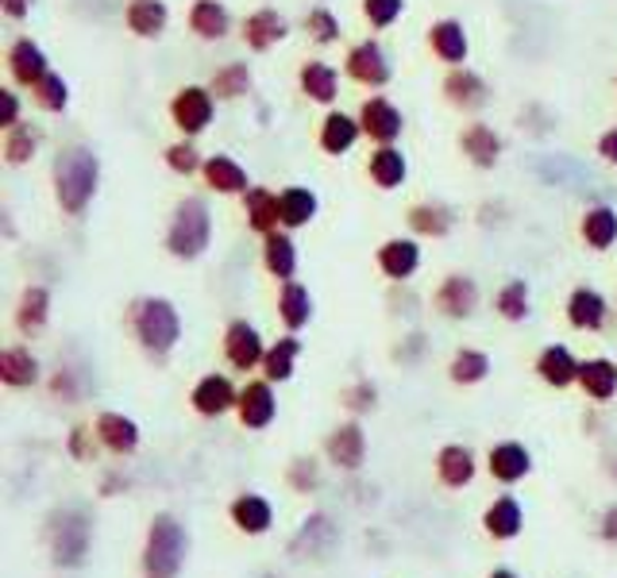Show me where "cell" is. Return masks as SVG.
<instances>
[{
	"label": "cell",
	"instance_id": "681fc988",
	"mask_svg": "<svg viewBox=\"0 0 617 578\" xmlns=\"http://www.w3.org/2000/svg\"><path fill=\"white\" fill-rule=\"evenodd\" d=\"M285 486L293 493H317L321 490V463L313 455H293L285 463Z\"/></svg>",
	"mask_w": 617,
	"mask_h": 578
},
{
	"label": "cell",
	"instance_id": "f35d334b",
	"mask_svg": "<svg viewBox=\"0 0 617 578\" xmlns=\"http://www.w3.org/2000/svg\"><path fill=\"white\" fill-rule=\"evenodd\" d=\"M367 174H371V181L379 189H397L405 186V178H410V158H405L402 147H394V143H386V147H374L371 158H367Z\"/></svg>",
	"mask_w": 617,
	"mask_h": 578
},
{
	"label": "cell",
	"instance_id": "680465c9",
	"mask_svg": "<svg viewBox=\"0 0 617 578\" xmlns=\"http://www.w3.org/2000/svg\"><path fill=\"white\" fill-rule=\"evenodd\" d=\"M598 158L606 166H617V124L598 135Z\"/></svg>",
	"mask_w": 617,
	"mask_h": 578
},
{
	"label": "cell",
	"instance_id": "4dcf8cb0",
	"mask_svg": "<svg viewBox=\"0 0 617 578\" xmlns=\"http://www.w3.org/2000/svg\"><path fill=\"white\" fill-rule=\"evenodd\" d=\"M201 178H205V186L221 197H244L247 189H251L247 170L232 155H209L205 166H201Z\"/></svg>",
	"mask_w": 617,
	"mask_h": 578
},
{
	"label": "cell",
	"instance_id": "52a82bcc",
	"mask_svg": "<svg viewBox=\"0 0 617 578\" xmlns=\"http://www.w3.org/2000/svg\"><path fill=\"white\" fill-rule=\"evenodd\" d=\"M213 116H216V97L209 86H182L175 93V101H170V120H175V127L186 140L205 135Z\"/></svg>",
	"mask_w": 617,
	"mask_h": 578
},
{
	"label": "cell",
	"instance_id": "277c9868",
	"mask_svg": "<svg viewBox=\"0 0 617 578\" xmlns=\"http://www.w3.org/2000/svg\"><path fill=\"white\" fill-rule=\"evenodd\" d=\"M47 552L58 570L86 567L93 552V516L86 505H58L47 516Z\"/></svg>",
	"mask_w": 617,
	"mask_h": 578
},
{
	"label": "cell",
	"instance_id": "6f0895ef",
	"mask_svg": "<svg viewBox=\"0 0 617 578\" xmlns=\"http://www.w3.org/2000/svg\"><path fill=\"white\" fill-rule=\"evenodd\" d=\"M598 540L617 544V501H609V505L598 513Z\"/></svg>",
	"mask_w": 617,
	"mask_h": 578
},
{
	"label": "cell",
	"instance_id": "b9f144b4",
	"mask_svg": "<svg viewBox=\"0 0 617 578\" xmlns=\"http://www.w3.org/2000/svg\"><path fill=\"white\" fill-rule=\"evenodd\" d=\"M579 235L591 251H609L617 243V209L614 204H591L579 220Z\"/></svg>",
	"mask_w": 617,
	"mask_h": 578
},
{
	"label": "cell",
	"instance_id": "f1b7e54d",
	"mask_svg": "<svg viewBox=\"0 0 617 578\" xmlns=\"http://www.w3.org/2000/svg\"><path fill=\"white\" fill-rule=\"evenodd\" d=\"M298 89L313 104H336V97H340V74L325 58H308L298 70Z\"/></svg>",
	"mask_w": 617,
	"mask_h": 578
},
{
	"label": "cell",
	"instance_id": "30bf717a",
	"mask_svg": "<svg viewBox=\"0 0 617 578\" xmlns=\"http://www.w3.org/2000/svg\"><path fill=\"white\" fill-rule=\"evenodd\" d=\"M236 416L247 432H262L278 421V398H274V382L270 378H247L239 386V401H236Z\"/></svg>",
	"mask_w": 617,
	"mask_h": 578
},
{
	"label": "cell",
	"instance_id": "ba28073f",
	"mask_svg": "<svg viewBox=\"0 0 617 578\" xmlns=\"http://www.w3.org/2000/svg\"><path fill=\"white\" fill-rule=\"evenodd\" d=\"M344 70H348V78L356 86L367 89H386L394 81V63H390L386 47L379 40H359L348 51V58H344Z\"/></svg>",
	"mask_w": 617,
	"mask_h": 578
},
{
	"label": "cell",
	"instance_id": "60d3db41",
	"mask_svg": "<svg viewBox=\"0 0 617 578\" xmlns=\"http://www.w3.org/2000/svg\"><path fill=\"white\" fill-rule=\"evenodd\" d=\"M190 32L201 43H221L232 32V12L224 9L221 0H193L190 9Z\"/></svg>",
	"mask_w": 617,
	"mask_h": 578
},
{
	"label": "cell",
	"instance_id": "db71d44e",
	"mask_svg": "<svg viewBox=\"0 0 617 578\" xmlns=\"http://www.w3.org/2000/svg\"><path fill=\"white\" fill-rule=\"evenodd\" d=\"M405 16V0H363V20L371 27H394Z\"/></svg>",
	"mask_w": 617,
	"mask_h": 578
},
{
	"label": "cell",
	"instance_id": "836d02e7",
	"mask_svg": "<svg viewBox=\"0 0 617 578\" xmlns=\"http://www.w3.org/2000/svg\"><path fill=\"white\" fill-rule=\"evenodd\" d=\"M124 24H127V32L139 35V40H159L170 27L167 0H127Z\"/></svg>",
	"mask_w": 617,
	"mask_h": 578
},
{
	"label": "cell",
	"instance_id": "5bb4252c",
	"mask_svg": "<svg viewBox=\"0 0 617 578\" xmlns=\"http://www.w3.org/2000/svg\"><path fill=\"white\" fill-rule=\"evenodd\" d=\"M359 124H363V135L367 140H374L379 147H386V143H397L405 132V116L402 109H397L390 97H367L363 104H359Z\"/></svg>",
	"mask_w": 617,
	"mask_h": 578
},
{
	"label": "cell",
	"instance_id": "9a60e30c",
	"mask_svg": "<svg viewBox=\"0 0 617 578\" xmlns=\"http://www.w3.org/2000/svg\"><path fill=\"white\" fill-rule=\"evenodd\" d=\"M239 401V390L236 382H232L228 375H221V370H213V375L198 378V386L190 390V405L198 416H209V421H216V416L232 413Z\"/></svg>",
	"mask_w": 617,
	"mask_h": 578
},
{
	"label": "cell",
	"instance_id": "d6986e66",
	"mask_svg": "<svg viewBox=\"0 0 617 578\" xmlns=\"http://www.w3.org/2000/svg\"><path fill=\"white\" fill-rule=\"evenodd\" d=\"M228 521L236 524V532H244V536H267V532L274 529V501L255 490H244L232 498Z\"/></svg>",
	"mask_w": 617,
	"mask_h": 578
},
{
	"label": "cell",
	"instance_id": "c3c4849f",
	"mask_svg": "<svg viewBox=\"0 0 617 578\" xmlns=\"http://www.w3.org/2000/svg\"><path fill=\"white\" fill-rule=\"evenodd\" d=\"M301 27H305L308 40L321 43V47H333V43H340V16H336L333 9H325V4L308 9L305 20H301Z\"/></svg>",
	"mask_w": 617,
	"mask_h": 578
},
{
	"label": "cell",
	"instance_id": "f5cc1de1",
	"mask_svg": "<svg viewBox=\"0 0 617 578\" xmlns=\"http://www.w3.org/2000/svg\"><path fill=\"white\" fill-rule=\"evenodd\" d=\"M340 401L351 416H367V413L379 409V386H374L371 378H356V382L340 393Z\"/></svg>",
	"mask_w": 617,
	"mask_h": 578
},
{
	"label": "cell",
	"instance_id": "bcb514c9",
	"mask_svg": "<svg viewBox=\"0 0 617 578\" xmlns=\"http://www.w3.org/2000/svg\"><path fill=\"white\" fill-rule=\"evenodd\" d=\"M255 86V74L247 63H224L221 70L209 78V89H213L216 101H239V97H247Z\"/></svg>",
	"mask_w": 617,
	"mask_h": 578
},
{
	"label": "cell",
	"instance_id": "cb8c5ba5",
	"mask_svg": "<svg viewBox=\"0 0 617 578\" xmlns=\"http://www.w3.org/2000/svg\"><path fill=\"white\" fill-rule=\"evenodd\" d=\"M579 367H583V359H575V352L568 344H548L537 355V367L532 370L552 390H571V386H579Z\"/></svg>",
	"mask_w": 617,
	"mask_h": 578
},
{
	"label": "cell",
	"instance_id": "8d00e7d4",
	"mask_svg": "<svg viewBox=\"0 0 617 578\" xmlns=\"http://www.w3.org/2000/svg\"><path fill=\"white\" fill-rule=\"evenodd\" d=\"M579 390L591 401H598V405H606L617 393V363L609 359V355H591V359H583V367H579Z\"/></svg>",
	"mask_w": 617,
	"mask_h": 578
},
{
	"label": "cell",
	"instance_id": "603a6c76",
	"mask_svg": "<svg viewBox=\"0 0 617 578\" xmlns=\"http://www.w3.org/2000/svg\"><path fill=\"white\" fill-rule=\"evenodd\" d=\"M459 151H463V155H468V163L479 166V170H494V166L502 163V151H506V143H502V135L494 132L491 124L475 120V124H468L463 132H459Z\"/></svg>",
	"mask_w": 617,
	"mask_h": 578
},
{
	"label": "cell",
	"instance_id": "816d5d0a",
	"mask_svg": "<svg viewBox=\"0 0 617 578\" xmlns=\"http://www.w3.org/2000/svg\"><path fill=\"white\" fill-rule=\"evenodd\" d=\"M167 166L170 170L178 174V178H190V174H201V166H205V158H201V151H198V143L193 140H178V143H170L167 147Z\"/></svg>",
	"mask_w": 617,
	"mask_h": 578
},
{
	"label": "cell",
	"instance_id": "be15d7a7",
	"mask_svg": "<svg viewBox=\"0 0 617 578\" xmlns=\"http://www.w3.org/2000/svg\"><path fill=\"white\" fill-rule=\"evenodd\" d=\"M609 478H614V482H617V455H614V459H609Z\"/></svg>",
	"mask_w": 617,
	"mask_h": 578
},
{
	"label": "cell",
	"instance_id": "3957f363",
	"mask_svg": "<svg viewBox=\"0 0 617 578\" xmlns=\"http://www.w3.org/2000/svg\"><path fill=\"white\" fill-rule=\"evenodd\" d=\"M127 329H132L135 344L143 347L147 359H167L178 344H182V313L170 298L147 293L127 305Z\"/></svg>",
	"mask_w": 617,
	"mask_h": 578
},
{
	"label": "cell",
	"instance_id": "7dc6e473",
	"mask_svg": "<svg viewBox=\"0 0 617 578\" xmlns=\"http://www.w3.org/2000/svg\"><path fill=\"white\" fill-rule=\"evenodd\" d=\"M43 132L35 124H16L4 132V163L9 166H27L35 155H40Z\"/></svg>",
	"mask_w": 617,
	"mask_h": 578
},
{
	"label": "cell",
	"instance_id": "9f6ffc18",
	"mask_svg": "<svg viewBox=\"0 0 617 578\" xmlns=\"http://www.w3.org/2000/svg\"><path fill=\"white\" fill-rule=\"evenodd\" d=\"M0 101H4V116H0V127H4V132L16 127V124H24V120H20V93L16 89H0Z\"/></svg>",
	"mask_w": 617,
	"mask_h": 578
},
{
	"label": "cell",
	"instance_id": "ab89813d",
	"mask_svg": "<svg viewBox=\"0 0 617 578\" xmlns=\"http://www.w3.org/2000/svg\"><path fill=\"white\" fill-rule=\"evenodd\" d=\"M405 220H410L413 235H420V240H444L456 227V209L444 201H417L405 212Z\"/></svg>",
	"mask_w": 617,
	"mask_h": 578
},
{
	"label": "cell",
	"instance_id": "e575fe53",
	"mask_svg": "<svg viewBox=\"0 0 617 578\" xmlns=\"http://www.w3.org/2000/svg\"><path fill=\"white\" fill-rule=\"evenodd\" d=\"M313 293H308V286H301L298 278L293 281H282V289H278V321L285 324V332H301L313 324Z\"/></svg>",
	"mask_w": 617,
	"mask_h": 578
},
{
	"label": "cell",
	"instance_id": "d6a6232c",
	"mask_svg": "<svg viewBox=\"0 0 617 578\" xmlns=\"http://www.w3.org/2000/svg\"><path fill=\"white\" fill-rule=\"evenodd\" d=\"M262 266L274 281H293L298 278V243L285 227L262 235Z\"/></svg>",
	"mask_w": 617,
	"mask_h": 578
},
{
	"label": "cell",
	"instance_id": "74e56055",
	"mask_svg": "<svg viewBox=\"0 0 617 578\" xmlns=\"http://www.w3.org/2000/svg\"><path fill=\"white\" fill-rule=\"evenodd\" d=\"M51 289L40 286V281H32V286H24V293H20L16 301V329L24 332V336H40L43 329L51 324Z\"/></svg>",
	"mask_w": 617,
	"mask_h": 578
},
{
	"label": "cell",
	"instance_id": "e7e4bbea",
	"mask_svg": "<svg viewBox=\"0 0 617 578\" xmlns=\"http://www.w3.org/2000/svg\"><path fill=\"white\" fill-rule=\"evenodd\" d=\"M259 578H278V575H259Z\"/></svg>",
	"mask_w": 617,
	"mask_h": 578
},
{
	"label": "cell",
	"instance_id": "9c48e42d",
	"mask_svg": "<svg viewBox=\"0 0 617 578\" xmlns=\"http://www.w3.org/2000/svg\"><path fill=\"white\" fill-rule=\"evenodd\" d=\"M325 459L333 463L340 475H359L367 463V432L359 424V416L340 421L333 432L325 436Z\"/></svg>",
	"mask_w": 617,
	"mask_h": 578
},
{
	"label": "cell",
	"instance_id": "7c38bea8",
	"mask_svg": "<svg viewBox=\"0 0 617 578\" xmlns=\"http://www.w3.org/2000/svg\"><path fill=\"white\" fill-rule=\"evenodd\" d=\"M262 355H267V340H262V332L255 329L251 321H244V316L228 321V329H224V359H228V367L247 375V370L262 367Z\"/></svg>",
	"mask_w": 617,
	"mask_h": 578
},
{
	"label": "cell",
	"instance_id": "1f68e13d",
	"mask_svg": "<svg viewBox=\"0 0 617 578\" xmlns=\"http://www.w3.org/2000/svg\"><path fill=\"white\" fill-rule=\"evenodd\" d=\"M244 216H247V227L259 235H270L282 227V204H278V193L267 186H251L244 197Z\"/></svg>",
	"mask_w": 617,
	"mask_h": 578
},
{
	"label": "cell",
	"instance_id": "4fadbf2b",
	"mask_svg": "<svg viewBox=\"0 0 617 578\" xmlns=\"http://www.w3.org/2000/svg\"><path fill=\"white\" fill-rule=\"evenodd\" d=\"M440 89H444V101L459 112H479L491 101V86H486L483 74L471 70V66H448Z\"/></svg>",
	"mask_w": 617,
	"mask_h": 578
},
{
	"label": "cell",
	"instance_id": "7402d4cb",
	"mask_svg": "<svg viewBox=\"0 0 617 578\" xmlns=\"http://www.w3.org/2000/svg\"><path fill=\"white\" fill-rule=\"evenodd\" d=\"M239 35H244L247 51H255V55H267V51H274L278 43H285V35H290V24H285L282 12L259 9V12H251V16H244V24H239Z\"/></svg>",
	"mask_w": 617,
	"mask_h": 578
},
{
	"label": "cell",
	"instance_id": "7a4b0ae2",
	"mask_svg": "<svg viewBox=\"0 0 617 578\" xmlns=\"http://www.w3.org/2000/svg\"><path fill=\"white\" fill-rule=\"evenodd\" d=\"M190 529L182 516L175 513H155L147 521V536H143L139 552V575L143 578H178L190 563Z\"/></svg>",
	"mask_w": 617,
	"mask_h": 578
},
{
	"label": "cell",
	"instance_id": "f546056e",
	"mask_svg": "<svg viewBox=\"0 0 617 578\" xmlns=\"http://www.w3.org/2000/svg\"><path fill=\"white\" fill-rule=\"evenodd\" d=\"M359 135H363L359 116H348V112H340V109H328V116L321 120L317 143H321V151H325V155L340 158V155H348V151L356 147Z\"/></svg>",
	"mask_w": 617,
	"mask_h": 578
},
{
	"label": "cell",
	"instance_id": "f907efd6",
	"mask_svg": "<svg viewBox=\"0 0 617 578\" xmlns=\"http://www.w3.org/2000/svg\"><path fill=\"white\" fill-rule=\"evenodd\" d=\"M32 97H35V104H40L43 112H66V109H70V81H66L63 74L51 70L47 78L32 89Z\"/></svg>",
	"mask_w": 617,
	"mask_h": 578
},
{
	"label": "cell",
	"instance_id": "11a10c76",
	"mask_svg": "<svg viewBox=\"0 0 617 578\" xmlns=\"http://www.w3.org/2000/svg\"><path fill=\"white\" fill-rule=\"evenodd\" d=\"M93 444H101V440H97V432L86 429V424H74L70 436H66V455H70L74 463H89V459H93V452H97Z\"/></svg>",
	"mask_w": 617,
	"mask_h": 578
},
{
	"label": "cell",
	"instance_id": "d4e9b609",
	"mask_svg": "<svg viewBox=\"0 0 617 578\" xmlns=\"http://www.w3.org/2000/svg\"><path fill=\"white\" fill-rule=\"evenodd\" d=\"M428 47H433V55L440 58V63L468 66L471 40H468V27H463V20H456V16L436 20V24L428 27Z\"/></svg>",
	"mask_w": 617,
	"mask_h": 578
},
{
	"label": "cell",
	"instance_id": "d590c367",
	"mask_svg": "<svg viewBox=\"0 0 617 578\" xmlns=\"http://www.w3.org/2000/svg\"><path fill=\"white\" fill-rule=\"evenodd\" d=\"M301 352H305V344L298 340V332H285L282 340H274V344L267 347V355H262V378H270L274 386L290 382L293 375H298V359Z\"/></svg>",
	"mask_w": 617,
	"mask_h": 578
},
{
	"label": "cell",
	"instance_id": "4316f807",
	"mask_svg": "<svg viewBox=\"0 0 617 578\" xmlns=\"http://www.w3.org/2000/svg\"><path fill=\"white\" fill-rule=\"evenodd\" d=\"M483 532L498 544H509L525 532V505L514 498V493H502L491 505L483 509Z\"/></svg>",
	"mask_w": 617,
	"mask_h": 578
},
{
	"label": "cell",
	"instance_id": "ffe728a7",
	"mask_svg": "<svg viewBox=\"0 0 617 578\" xmlns=\"http://www.w3.org/2000/svg\"><path fill=\"white\" fill-rule=\"evenodd\" d=\"M433 467L444 490H468L479 475V459L468 444H444L440 452H436Z\"/></svg>",
	"mask_w": 617,
	"mask_h": 578
},
{
	"label": "cell",
	"instance_id": "e0dca14e",
	"mask_svg": "<svg viewBox=\"0 0 617 578\" xmlns=\"http://www.w3.org/2000/svg\"><path fill=\"white\" fill-rule=\"evenodd\" d=\"M486 470H491L494 482L517 486L532 475V452L521 440H498V444L486 452Z\"/></svg>",
	"mask_w": 617,
	"mask_h": 578
},
{
	"label": "cell",
	"instance_id": "5b68a950",
	"mask_svg": "<svg viewBox=\"0 0 617 578\" xmlns=\"http://www.w3.org/2000/svg\"><path fill=\"white\" fill-rule=\"evenodd\" d=\"M213 247V209L205 197H182L170 212L167 255L178 263H198Z\"/></svg>",
	"mask_w": 617,
	"mask_h": 578
},
{
	"label": "cell",
	"instance_id": "6da1fadb",
	"mask_svg": "<svg viewBox=\"0 0 617 578\" xmlns=\"http://www.w3.org/2000/svg\"><path fill=\"white\" fill-rule=\"evenodd\" d=\"M51 189H55V204L66 216H86L93 204L97 189H101V158L93 147L70 143L51 163Z\"/></svg>",
	"mask_w": 617,
	"mask_h": 578
},
{
	"label": "cell",
	"instance_id": "91938a15",
	"mask_svg": "<svg viewBox=\"0 0 617 578\" xmlns=\"http://www.w3.org/2000/svg\"><path fill=\"white\" fill-rule=\"evenodd\" d=\"M35 9V0H0V12L9 20H27Z\"/></svg>",
	"mask_w": 617,
	"mask_h": 578
},
{
	"label": "cell",
	"instance_id": "8fae6325",
	"mask_svg": "<svg viewBox=\"0 0 617 578\" xmlns=\"http://www.w3.org/2000/svg\"><path fill=\"white\" fill-rule=\"evenodd\" d=\"M479 298H483V293H479V281L471 278V274H448V278L436 286L433 305L444 321H471L479 309Z\"/></svg>",
	"mask_w": 617,
	"mask_h": 578
},
{
	"label": "cell",
	"instance_id": "83f0119b",
	"mask_svg": "<svg viewBox=\"0 0 617 578\" xmlns=\"http://www.w3.org/2000/svg\"><path fill=\"white\" fill-rule=\"evenodd\" d=\"M0 382L9 390H32L43 382V363L32 347H4L0 352Z\"/></svg>",
	"mask_w": 617,
	"mask_h": 578
},
{
	"label": "cell",
	"instance_id": "44dd1931",
	"mask_svg": "<svg viewBox=\"0 0 617 578\" xmlns=\"http://www.w3.org/2000/svg\"><path fill=\"white\" fill-rule=\"evenodd\" d=\"M9 74H12V81H16V86L35 89L51 74L47 51H43L32 35H20V40L9 47Z\"/></svg>",
	"mask_w": 617,
	"mask_h": 578
},
{
	"label": "cell",
	"instance_id": "6125c7cd",
	"mask_svg": "<svg viewBox=\"0 0 617 578\" xmlns=\"http://www.w3.org/2000/svg\"><path fill=\"white\" fill-rule=\"evenodd\" d=\"M486 578H521V575H517L514 567H494V570H491V575H486Z\"/></svg>",
	"mask_w": 617,
	"mask_h": 578
},
{
	"label": "cell",
	"instance_id": "ac0fdd59",
	"mask_svg": "<svg viewBox=\"0 0 617 578\" xmlns=\"http://www.w3.org/2000/svg\"><path fill=\"white\" fill-rule=\"evenodd\" d=\"M563 313H568V324L575 332H602L609 321V301L602 289L594 286H575L568 293V305H563Z\"/></svg>",
	"mask_w": 617,
	"mask_h": 578
},
{
	"label": "cell",
	"instance_id": "7bdbcfd3",
	"mask_svg": "<svg viewBox=\"0 0 617 578\" xmlns=\"http://www.w3.org/2000/svg\"><path fill=\"white\" fill-rule=\"evenodd\" d=\"M278 204H282V227L285 232H298V227H308L313 220H317V193L305 186H290L278 193Z\"/></svg>",
	"mask_w": 617,
	"mask_h": 578
},
{
	"label": "cell",
	"instance_id": "f6af8a7d",
	"mask_svg": "<svg viewBox=\"0 0 617 578\" xmlns=\"http://www.w3.org/2000/svg\"><path fill=\"white\" fill-rule=\"evenodd\" d=\"M494 309H498V316H502V321H509V324H525V321H529V313H532V289H529V281H525V278H509L506 286L494 293Z\"/></svg>",
	"mask_w": 617,
	"mask_h": 578
},
{
	"label": "cell",
	"instance_id": "8992f818",
	"mask_svg": "<svg viewBox=\"0 0 617 578\" xmlns=\"http://www.w3.org/2000/svg\"><path fill=\"white\" fill-rule=\"evenodd\" d=\"M340 540H344L340 524H336L325 509H317V513H308L305 521L298 524V532L290 536L285 552H290L293 559H305V563H328L336 552H340Z\"/></svg>",
	"mask_w": 617,
	"mask_h": 578
},
{
	"label": "cell",
	"instance_id": "ee69618b",
	"mask_svg": "<svg viewBox=\"0 0 617 578\" xmlns=\"http://www.w3.org/2000/svg\"><path fill=\"white\" fill-rule=\"evenodd\" d=\"M494 370L491 355L479 352V347H456V355L448 359V378L456 386H479L486 382Z\"/></svg>",
	"mask_w": 617,
	"mask_h": 578
},
{
	"label": "cell",
	"instance_id": "2e32d148",
	"mask_svg": "<svg viewBox=\"0 0 617 578\" xmlns=\"http://www.w3.org/2000/svg\"><path fill=\"white\" fill-rule=\"evenodd\" d=\"M93 432H97V440H101L104 452L116 455V459H127V455H135V452H139V444H143L139 424H135L132 416L116 413V409H104V413H97Z\"/></svg>",
	"mask_w": 617,
	"mask_h": 578
},
{
	"label": "cell",
	"instance_id": "484cf974",
	"mask_svg": "<svg viewBox=\"0 0 617 578\" xmlns=\"http://www.w3.org/2000/svg\"><path fill=\"white\" fill-rule=\"evenodd\" d=\"M420 258L425 255H420V243L413 235H390L379 247V270L390 281H410L420 270Z\"/></svg>",
	"mask_w": 617,
	"mask_h": 578
},
{
	"label": "cell",
	"instance_id": "94428289",
	"mask_svg": "<svg viewBox=\"0 0 617 578\" xmlns=\"http://www.w3.org/2000/svg\"><path fill=\"white\" fill-rule=\"evenodd\" d=\"M127 490V478L124 475H104L101 482V498H116V493Z\"/></svg>",
	"mask_w": 617,
	"mask_h": 578
}]
</instances>
